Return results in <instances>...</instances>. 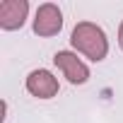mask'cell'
Wrapping results in <instances>:
<instances>
[{"instance_id": "3", "label": "cell", "mask_w": 123, "mask_h": 123, "mask_svg": "<svg viewBox=\"0 0 123 123\" xmlns=\"http://www.w3.org/2000/svg\"><path fill=\"white\" fill-rule=\"evenodd\" d=\"M63 29V15L60 10L53 5V3H46L36 10V17H34V31L39 36H53Z\"/></svg>"}, {"instance_id": "4", "label": "cell", "mask_w": 123, "mask_h": 123, "mask_svg": "<svg viewBox=\"0 0 123 123\" xmlns=\"http://www.w3.org/2000/svg\"><path fill=\"white\" fill-rule=\"evenodd\" d=\"M27 12H29L27 0H3L0 3V27L7 31L19 29L27 19Z\"/></svg>"}, {"instance_id": "5", "label": "cell", "mask_w": 123, "mask_h": 123, "mask_svg": "<svg viewBox=\"0 0 123 123\" xmlns=\"http://www.w3.org/2000/svg\"><path fill=\"white\" fill-rule=\"evenodd\" d=\"M27 89L39 99H51L58 94V80L48 70H31L27 77Z\"/></svg>"}, {"instance_id": "6", "label": "cell", "mask_w": 123, "mask_h": 123, "mask_svg": "<svg viewBox=\"0 0 123 123\" xmlns=\"http://www.w3.org/2000/svg\"><path fill=\"white\" fill-rule=\"evenodd\" d=\"M118 43H121V48H123V22H121V29H118Z\"/></svg>"}, {"instance_id": "1", "label": "cell", "mask_w": 123, "mask_h": 123, "mask_svg": "<svg viewBox=\"0 0 123 123\" xmlns=\"http://www.w3.org/2000/svg\"><path fill=\"white\" fill-rule=\"evenodd\" d=\"M70 43L80 53H85L87 58H92L94 63H97V60H104L106 53H109V41H106L104 29L97 27V24H92V22H80L73 29Z\"/></svg>"}, {"instance_id": "2", "label": "cell", "mask_w": 123, "mask_h": 123, "mask_svg": "<svg viewBox=\"0 0 123 123\" xmlns=\"http://www.w3.org/2000/svg\"><path fill=\"white\" fill-rule=\"evenodd\" d=\"M53 63H55V68L60 73L68 77V82H73V85H85L89 80V68L75 53H70V51H58L53 55Z\"/></svg>"}]
</instances>
